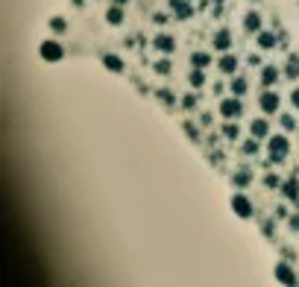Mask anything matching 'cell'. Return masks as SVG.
I'll use <instances>...</instances> for the list:
<instances>
[{"instance_id": "6da1fadb", "label": "cell", "mask_w": 299, "mask_h": 287, "mask_svg": "<svg viewBox=\"0 0 299 287\" xmlns=\"http://www.w3.org/2000/svg\"><path fill=\"white\" fill-rule=\"evenodd\" d=\"M38 56L44 59V62H62L65 59V47L59 44V41H41V47H38Z\"/></svg>"}, {"instance_id": "7a4b0ae2", "label": "cell", "mask_w": 299, "mask_h": 287, "mask_svg": "<svg viewBox=\"0 0 299 287\" xmlns=\"http://www.w3.org/2000/svg\"><path fill=\"white\" fill-rule=\"evenodd\" d=\"M288 150H291L288 138L285 135H273L270 138V164H279V161L288 156Z\"/></svg>"}, {"instance_id": "3957f363", "label": "cell", "mask_w": 299, "mask_h": 287, "mask_svg": "<svg viewBox=\"0 0 299 287\" xmlns=\"http://www.w3.org/2000/svg\"><path fill=\"white\" fill-rule=\"evenodd\" d=\"M258 106H261V112H264V115H276V112H279V106H282V97L276 94V91H264V94L258 97Z\"/></svg>"}, {"instance_id": "277c9868", "label": "cell", "mask_w": 299, "mask_h": 287, "mask_svg": "<svg viewBox=\"0 0 299 287\" xmlns=\"http://www.w3.org/2000/svg\"><path fill=\"white\" fill-rule=\"evenodd\" d=\"M240 112H243V106H240V100H238L235 94H232V97H226V100L220 103V115H223L226 120H235Z\"/></svg>"}, {"instance_id": "5b68a950", "label": "cell", "mask_w": 299, "mask_h": 287, "mask_svg": "<svg viewBox=\"0 0 299 287\" xmlns=\"http://www.w3.org/2000/svg\"><path fill=\"white\" fill-rule=\"evenodd\" d=\"M167 3H170V9H173V15H176L179 21H185V18H191V15H194L191 0H167Z\"/></svg>"}, {"instance_id": "8992f818", "label": "cell", "mask_w": 299, "mask_h": 287, "mask_svg": "<svg viewBox=\"0 0 299 287\" xmlns=\"http://www.w3.org/2000/svg\"><path fill=\"white\" fill-rule=\"evenodd\" d=\"M232 208L238 217H252V205H249V199L243 193H235L232 196Z\"/></svg>"}, {"instance_id": "52a82bcc", "label": "cell", "mask_w": 299, "mask_h": 287, "mask_svg": "<svg viewBox=\"0 0 299 287\" xmlns=\"http://www.w3.org/2000/svg\"><path fill=\"white\" fill-rule=\"evenodd\" d=\"M276 279L285 287H297V276H294V270H291L288 264H279V267H276Z\"/></svg>"}, {"instance_id": "ba28073f", "label": "cell", "mask_w": 299, "mask_h": 287, "mask_svg": "<svg viewBox=\"0 0 299 287\" xmlns=\"http://www.w3.org/2000/svg\"><path fill=\"white\" fill-rule=\"evenodd\" d=\"M153 47H156L159 53H173V50H176V41H173L170 35L162 32V35H156V38H153Z\"/></svg>"}, {"instance_id": "9c48e42d", "label": "cell", "mask_w": 299, "mask_h": 287, "mask_svg": "<svg viewBox=\"0 0 299 287\" xmlns=\"http://www.w3.org/2000/svg\"><path fill=\"white\" fill-rule=\"evenodd\" d=\"M211 44H214V50H223V53H226V50L232 47V32H229V30H220L217 35H214V41H211Z\"/></svg>"}, {"instance_id": "30bf717a", "label": "cell", "mask_w": 299, "mask_h": 287, "mask_svg": "<svg viewBox=\"0 0 299 287\" xmlns=\"http://www.w3.org/2000/svg\"><path fill=\"white\" fill-rule=\"evenodd\" d=\"M220 73H226V76H235V70H238V56H232V53H226L223 59H220Z\"/></svg>"}, {"instance_id": "8fae6325", "label": "cell", "mask_w": 299, "mask_h": 287, "mask_svg": "<svg viewBox=\"0 0 299 287\" xmlns=\"http://www.w3.org/2000/svg\"><path fill=\"white\" fill-rule=\"evenodd\" d=\"M243 30H246V32H261V15H258V12H246V18H243Z\"/></svg>"}, {"instance_id": "7c38bea8", "label": "cell", "mask_w": 299, "mask_h": 287, "mask_svg": "<svg viewBox=\"0 0 299 287\" xmlns=\"http://www.w3.org/2000/svg\"><path fill=\"white\" fill-rule=\"evenodd\" d=\"M106 21H109L112 27H120V24H123V9H120V6L115 3V6H112V9L106 12Z\"/></svg>"}, {"instance_id": "4fadbf2b", "label": "cell", "mask_w": 299, "mask_h": 287, "mask_svg": "<svg viewBox=\"0 0 299 287\" xmlns=\"http://www.w3.org/2000/svg\"><path fill=\"white\" fill-rule=\"evenodd\" d=\"M279 76H282V70H279V67H273V64H267L264 70H261V82H264V85L279 82Z\"/></svg>"}, {"instance_id": "5bb4252c", "label": "cell", "mask_w": 299, "mask_h": 287, "mask_svg": "<svg viewBox=\"0 0 299 287\" xmlns=\"http://www.w3.org/2000/svg\"><path fill=\"white\" fill-rule=\"evenodd\" d=\"M103 64H106L112 73H123V59H120V56H112V53H109V56H103Z\"/></svg>"}, {"instance_id": "9a60e30c", "label": "cell", "mask_w": 299, "mask_h": 287, "mask_svg": "<svg viewBox=\"0 0 299 287\" xmlns=\"http://www.w3.org/2000/svg\"><path fill=\"white\" fill-rule=\"evenodd\" d=\"M249 132H252L255 138H267L270 126H267V120H264V117H258V120H252V123H249Z\"/></svg>"}, {"instance_id": "2e32d148", "label": "cell", "mask_w": 299, "mask_h": 287, "mask_svg": "<svg viewBox=\"0 0 299 287\" xmlns=\"http://www.w3.org/2000/svg\"><path fill=\"white\" fill-rule=\"evenodd\" d=\"M258 47H261V50H273V47H276V35H273V32H258Z\"/></svg>"}, {"instance_id": "e0dca14e", "label": "cell", "mask_w": 299, "mask_h": 287, "mask_svg": "<svg viewBox=\"0 0 299 287\" xmlns=\"http://www.w3.org/2000/svg\"><path fill=\"white\" fill-rule=\"evenodd\" d=\"M188 82H191L194 88H202V85H205V73H202V67H194V70H191Z\"/></svg>"}, {"instance_id": "ac0fdd59", "label": "cell", "mask_w": 299, "mask_h": 287, "mask_svg": "<svg viewBox=\"0 0 299 287\" xmlns=\"http://www.w3.org/2000/svg\"><path fill=\"white\" fill-rule=\"evenodd\" d=\"M232 94L235 97L246 94V79H243V76H235V79H232Z\"/></svg>"}, {"instance_id": "d6986e66", "label": "cell", "mask_w": 299, "mask_h": 287, "mask_svg": "<svg viewBox=\"0 0 299 287\" xmlns=\"http://www.w3.org/2000/svg\"><path fill=\"white\" fill-rule=\"evenodd\" d=\"M232 185H238V188H246L249 185V170H238L232 176Z\"/></svg>"}, {"instance_id": "ffe728a7", "label": "cell", "mask_w": 299, "mask_h": 287, "mask_svg": "<svg viewBox=\"0 0 299 287\" xmlns=\"http://www.w3.org/2000/svg\"><path fill=\"white\" fill-rule=\"evenodd\" d=\"M191 64H194V67H205V64H211V53H194V56H191Z\"/></svg>"}, {"instance_id": "44dd1931", "label": "cell", "mask_w": 299, "mask_h": 287, "mask_svg": "<svg viewBox=\"0 0 299 287\" xmlns=\"http://www.w3.org/2000/svg\"><path fill=\"white\" fill-rule=\"evenodd\" d=\"M282 191H285L288 199H299V185L294 182V179H291V182H285V188H282Z\"/></svg>"}, {"instance_id": "7402d4cb", "label": "cell", "mask_w": 299, "mask_h": 287, "mask_svg": "<svg viewBox=\"0 0 299 287\" xmlns=\"http://www.w3.org/2000/svg\"><path fill=\"white\" fill-rule=\"evenodd\" d=\"M50 30H53V32H59V35H62V32L67 30L65 18H59V15H56V18H50Z\"/></svg>"}, {"instance_id": "603a6c76", "label": "cell", "mask_w": 299, "mask_h": 287, "mask_svg": "<svg viewBox=\"0 0 299 287\" xmlns=\"http://www.w3.org/2000/svg\"><path fill=\"white\" fill-rule=\"evenodd\" d=\"M223 135H226V138H238V135H240V129H238V123H226V129H223Z\"/></svg>"}, {"instance_id": "cb8c5ba5", "label": "cell", "mask_w": 299, "mask_h": 287, "mask_svg": "<svg viewBox=\"0 0 299 287\" xmlns=\"http://www.w3.org/2000/svg\"><path fill=\"white\" fill-rule=\"evenodd\" d=\"M294 126H297L294 115H282V129H294Z\"/></svg>"}, {"instance_id": "d4e9b609", "label": "cell", "mask_w": 299, "mask_h": 287, "mask_svg": "<svg viewBox=\"0 0 299 287\" xmlns=\"http://www.w3.org/2000/svg\"><path fill=\"white\" fill-rule=\"evenodd\" d=\"M156 73H170V62H156Z\"/></svg>"}, {"instance_id": "484cf974", "label": "cell", "mask_w": 299, "mask_h": 287, "mask_svg": "<svg viewBox=\"0 0 299 287\" xmlns=\"http://www.w3.org/2000/svg\"><path fill=\"white\" fill-rule=\"evenodd\" d=\"M255 150H258V141H246L243 144V153H255Z\"/></svg>"}, {"instance_id": "4316f807", "label": "cell", "mask_w": 299, "mask_h": 287, "mask_svg": "<svg viewBox=\"0 0 299 287\" xmlns=\"http://www.w3.org/2000/svg\"><path fill=\"white\" fill-rule=\"evenodd\" d=\"M159 97H162V103H173V94L170 91H159Z\"/></svg>"}, {"instance_id": "83f0119b", "label": "cell", "mask_w": 299, "mask_h": 287, "mask_svg": "<svg viewBox=\"0 0 299 287\" xmlns=\"http://www.w3.org/2000/svg\"><path fill=\"white\" fill-rule=\"evenodd\" d=\"M185 132H188L191 138H197V126H194V123H185Z\"/></svg>"}, {"instance_id": "f1b7e54d", "label": "cell", "mask_w": 299, "mask_h": 287, "mask_svg": "<svg viewBox=\"0 0 299 287\" xmlns=\"http://www.w3.org/2000/svg\"><path fill=\"white\" fill-rule=\"evenodd\" d=\"M291 103L299 109V88H294V94H291Z\"/></svg>"}, {"instance_id": "f546056e", "label": "cell", "mask_w": 299, "mask_h": 287, "mask_svg": "<svg viewBox=\"0 0 299 287\" xmlns=\"http://www.w3.org/2000/svg\"><path fill=\"white\" fill-rule=\"evenodd\" d=\"M294 229H299V217H294Z\"/></svg>"}, {"instance_id": "4dcf8cb0", "label": "cell", "mask_w": 299, "mask_h": 287, "mask_svg": "<svg viewBox=\"0 0 299 287\" xmlns=\"http://www.w3.org/2000/svg\"><path fill=\"white\" fill-rule=\"evenodd\" d=\"M115 3H118V6H123V3H126V0H115Z\"/></svg>"}, {"instance_id": "1f68e13d", "label": "cell", "mask_w": 299, "mask_h": 287, "mask_svg": "<svg viewBox=\"0 0 299 287\" xmlns=\"http://www.w3.org/2000/svg\"><path fill=\"white\" fill-rule=\"evenodd\" d=\"M214 3H223V0H214Z\"/></svg>"}]
</instances>
